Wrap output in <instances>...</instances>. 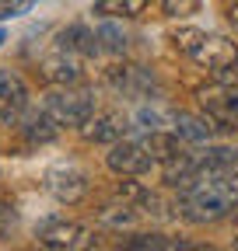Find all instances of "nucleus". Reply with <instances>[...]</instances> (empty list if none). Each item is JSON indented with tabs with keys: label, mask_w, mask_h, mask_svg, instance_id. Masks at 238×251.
<instances>
[{
	"label": "nucleus",
	"mask_w": 238,
	"mask_h": 251,
	"mask_svg": "<svg viewBox=\"0 0 238 251\" xmlns=\"http://www.w3.org/2000/svg\"><path fill=\"white\" fill-rule=\"evenodd\" d=\"M4 39H7V35H4V28H0V46H4Z\"/></svg>",
	"instance_id": "obj_22"
},
{
	"label": "nucleus",
	"mask_w": 238,
	"mask_h": 251,
	"mask_svg": "<svg viewBox=\"0 0 238 251\" xmlns=\"http://www.w3.org/2000/svg\"><path fill=\"white\" fill-rule=\"evenodd\" d=\"M105 164L112 175L119 178H137V175H147L154 164H158V153H154V143H151V133L144 136H123L116 140L105 153Z\"/></svg>",
	"instance_id": "obj_2"
},
{
	"label": "nucleus",
	"mask_w": 238,
	"mask_h": 251,
	"mask_svg": "<svg viewBox=\"0 0 238 251\" xmlns=\"http://www.w3.org/2000/svg\"><path fill=\"white\" fill-rule=\"evenodd\" d=\"M28 108V87L14 70H0V126L14 122Z\"/></svg>",
	"instance_id": "obj_11"
},
{
	"label": "nucleus",
	"mask_w": 238,
	"mask_h": 251,
	"mask_svg": "<svg viewBox=\"0 0 238 251\" xmlns=\"http://www.w3.org/2000/svg\"><path fill=\"white\" fill-rule=\"evenodd\" d=\"M203 35H207V31H200V28H175L172 35H168V42H172V49H175V52L193 56V49L203 42Z\"/></svg>",
	"instance_id": "obj_18"
},
{
	"label": "nucleus",
	"mask_w": 238,
	"mask_h": 251,
	"mask_svg": "<svg viewBox=\"0 0 238 251\" xmlns=\"http://www.w3.org/2000/svg\"><path fill=\"white\" fill-rule=\"evenodd\" d=\"M98 220L105 227H112V230H133V227H140V220H144V213L133 206V202H126V199H119L116 206H105L102 213H98Z\"/></svg>",
	"instance_id": "obj_14"
},
{
	"label": "nucleus",
	"mask_w": 238,
	"mask_h": 251,
	"mask_svg": "<svg viewBox=\"0 0 238 251\" xmlns=\"http://www.w3.org/2000/svg\"><path fill=\"white\" fill-rule=\"evenodd\" d=\"M228 21L238 28V0H235V4H231V11H228Z\"/></svg>",
	"instance_id": "obj_21"
},
{
	"label": "nucleus",
	"mask_w": 238,
	"mask_h": 251,
	"mask_svg": "<svg viewBox=\"0 0 238 251\" xmlns=\"http://www.w3.org/2000/svg\"><path fill=\"white\" fill-rule=\"evenodd\" d=\"M32 7V0H0V18H14Z\"/></svg>",
	"instance_id": "obj_20"
},
{
	"label": "nucleus",
	"mask_w": 238,
	"mask_h": 251,
	"mask_svg": "<svg viewBox=\"0 0 238 251\" xmlns=\"http://www.w3.org/2000/svg\"><path fill=\"white\" fill-rule=\"evenodd\" d=\"M88 188H91V178H88V171L77 168V164H56V168L46 171V192L56 202L74 206V202H81L88 196Z\"/></svg>",
	"instance_id": "obj_6"
},
{
	"label": "nucleus",
	"mask_w": 238,
	"mask_h": 251,
	"mask_svg": "<svg viewBox=\"0 0 238 251\" xmlns=\"http://www.w3.org/2000/svg\"><path fill=\"white\" fill-rule=\"evenodd\" d=\"M56 133H60V122L49 115L46 105H42L39 112H28V119H25V136L32 140V143H49V140H56Z\"/></svg>",
	"instance_id": "obj_15"
},
{
	"label": "nucleus",
	"mask_w": 238,
	"mask_h": 251,
	"mask_svg": "<svg viewBox=\"0 0 238 251\" xmlns=\"http://www.w3.org/2000/svg\"><path fill=\"white\" fill-rule=\"evenodd\" d=\"M46 108H49V115L60 126H81L88 115L95 112V94L88 91V87H81V84L56 87V91H49Z\"/></svg>",
	"instance_id": "obj_3"
},
{
	"label": "nucleus",
	"mask_w": 238,
	"mask_h": 251,
	"mask_svg": "<svg viewBox=\"0 0 238 251\" xmlns=\"http://www.w3.org/2000/svg\"><path fill=\"white\" fill-rule=\"evenodd\" d=\"M35 241L53 251H77L91 244V230L77 220H42L35 227Z\"/></svg>",
	"instance_id": "obj_5"
},
{
	"label": "nucleus",
	"mask_w": 238,
	"mask_h": 251,
	"mask_svg": "<svg viewBox=\"0 0 238 251\" xmlns=\"http://www.w3.org/2000/svg\"><path fill=\"white\" fill-rule=\"evenodd\" d=\"M98 42H102V49H105V52L123 56V52H126V46H130V35H126V31L119 28L116 21H105V25H98Z\"/></svg>",
	"instance_id": "obj_17"
},
{
	"label": "nucleus",
	"mask_w": 238,
	"mask_h": 251,
	"mask_svg": "<svg viewBox=\"0 0 238 251\" xmlns=\"http://www.w3.org/2000/svg\"><path fill=\"white\" fill-rule=\"evenodd\" d=\"M238 209V175L231 168H203L178 188V216L189 224H214Z\"/></svg>",
	"instance_id": "obj_1"
},
{
	"label": "nucleus",
	"mask_w": 238,
	"mask_h": 251,
	"mask_svg": "<svg viewBox=\"0 0 238 251\" xmlns=\"http://www.w3.org/2000/svg\"><path fill=\"white\" fill-rule=\"evenodd\" d=\"M203 115L217 122V129H238V84H214L200 91Z\"/></svg>",
	"instance_id": "obj_7"
},
{
	"label": "nucleus",
	"mask_w": 238,
	"mask_h": 251,
	"mask_svg": "<svg viewBox=\"0 0 238 251\" xmlns=\"http://www.w3.org/2000/svg\"><path fill=\"white\" fill-rule=\"evenodd\" d=\"M105 80L109 87L119 94V98H133V101H147L158 94V80L151 70L144 67H133V63H112L105 70Z\"/></svg>",
	"instance_id": "obj_4"
},
{
	"label": "nucleus",
	"mask_w": 238,
	"mask_h": 251,
	"mask_svg": "<svg viewBox=\"0 0 238 251\" xmlns=\"http://www.w3.org/2000/svg\"><path fill=\"white\" fill-rule=\"evenodd\" d=\"M147 7H151V0H95V14L102 18H116V21H130V18H140Z\"/></svg>",
	"instance_id": "obj_16"
},
{
	"label": "nucleus",
	"mask_w": 238,
	"mask_h": 251,
	"mask_svg": "<svg viewBox=\"0 0 238 251\" xmlns=\"http://www.w3.org/2000/svg\"><path fill=\"white\" fill-rule=\"evenodd\" d=\"M56 46H63V49H70V52H77V56H95V52H102V42H98V28L84 25V21H74V25H67L63 31H60Z\"/></svg>",
	"instance_id": "obj_12"
},
{
	"label": "nucleus",
	"mask_w": 238,
	"mask_h": 251,
	"mask_svg": "<svg viewBox=\"0 0 238 251\" xmlns=\"http://www.w3.org/2000/svg\"><path fill=\"white\" fill-rule=\"evenodd\" d=\"M42 77L56 87H70V84H81L84 77V63L77 52L63 49V46H56L49 56H42Z\"/></svg>",
	"instance_id": "obj_10"
},
{
	"label": "nucleus",
	"mask_w": 238,
	"mask_h": 251,
	"mask_svg": "<svg viewBox=\"0 0 238 251\" xmlns=\"http://www.w3.org/2000/svg\"><path fill=\"white\" fill-rule=\"evenodd\" d=\"M77 129H81V136L88 143H116V140L126 136L130 119L119 112V108H95L91 115L77 126Z\"/></svg>",
	"instance_id": "obj_8"
},
{
	"label": "nucleus",
	"mask_w": 238,
	"mask_h": 251,
	"mask_svg": "<svg viewBox=\"0 0 238 251\" xmlns=\"http://www.w3.org/2000/svg\"><path fill=\"white\" fill-rule=\"evenodd\" d=\"M200 11V0H161V14L165 18H189Z\"/></svg>",
	"instance_id": "obj_19"
},
{
	"label": "nucleus",
	"mask_w": 238,
	"mask_h": 251,
	"mask_svg": "<svg viewBox=\"0 0 238 251\" xmlns=\"http://www.w3.org/2000/svg\"><path fill=\"white\" fill-rule=\"evenodd\" d=\"M175 133L182 136V140H189V143H207L214 133H217V122L210 119V115H186V112H178L175 115Z\"/></svg>",
	"instance_id": "obj_13"
},
{
	"label": "nucleus",
	"mask_w": 238,
	"mask_h": 251,
	"mask_svg": "<svg viewBox=\"0 0 238 251\" xmlns=\"http://www.w3.org/2000/svg\"><path fill=\"white\" fill-rule=\"evenodd\" d=\"M200 70H210V74H224L238 63V42L224 39V35H203V42L193 49L189 56Z\"/></svg>",
	"instance_id": "obj_9"
}]
</instances>
